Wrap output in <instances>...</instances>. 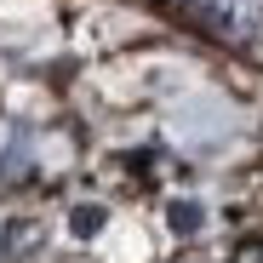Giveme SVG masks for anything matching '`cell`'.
Wrapping results in <instances>:
<instances>
[{"mask_svg": "<svg viewBox=\"0 0 263 263\" xmlns=\"http://www.w3.org/2000/svg\"><path fill=\"white\" fill-rule=\"evenodd\" d=\"M189 263H212V257H189Z\"/></svg>", "mask_w": 263, "mask_h": 263, "instance_id": "cell-7", "label": "cell"}, {"mask_svg": "<svg viewBox=\"0 0 263 263\" xmlns=\"http://www.w3.org/2000/svg\"><path fill=\"white\" fill-rule=\"evenodd\" d=\"M6 246H12V252H34V246H40V223H12V229H6Z\"/></svg>", "mask_w": 263, "mask_h": 263, "instance_id": "cell-5", "label": "cell"}, {"mask_svg": "<svg viewBox=\"0 0 263 263\" xmlns=\"http://www.w3.org/2000/svg\"><path fill=\"white\" fill-rule=\"evenodd\" d=\"M235 263H263V240H246V246L235 252Z\"/></svg>", "mask_w": 263, "mask_h": 263, "instance_id": "cell-6", "label": "cell"}, {"mask_svg": "<svg viewBox=\"0 0 263 263\" xmlns=\"http://www.w3.org/2000/svg\"><path fill=\"white\" fill-rule=\"evenodd\" d=\"M34 172V149H29V132H17V138L6 143V155H0V178L6 183H23Z\"/></svg>", "mask_w": 263, "mask_h": 263, "instance_id": "cell-2", "label": "cell"}, {"mask_svg": "<svg viewBox=\"0 0 263 263\" xmlns=\"http://www.w3.org/2000/svg\"><path fill=\"white\" fill-rule=\"evenodd\" d=\"M103 217H109L103 206H74V212H69V229H74L80 240H92V235L103 229Z\"/></svg>", "mask_w": 263, "mask_h": 263, "instance_id": "cell-4", "label": "cell"}, {"mask_svg": "<svg viewBox=\"0 0 263 263\" xmlns=\"http://www.w3.org/2000/svg\"><path fill=\"white\" fill-rule=\"evenodd\" d=\"M195 29L206 34H223V40H240V46H252V40H263V0H172Z\"/></svg>", "mask_w": 263, "mask_h": 263, "instance_id": "cell-1", "label": "cell"}, {"mask_svg": "<svg viewBox=\"0 0 263 263\" xmlns=\"http://www.w3.org/2000/svg\"><path fill=\"white\" fill-rule=\"evenodd\" d=\"M166 223H172V235H195L206 223V212H200V200H172L166 206Z\"/></svg>", "mask_w": 263, "mask_h": 263, "instance_id": "cell-3", "label": "cell"}]
</instances>
